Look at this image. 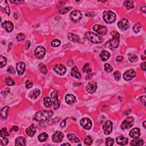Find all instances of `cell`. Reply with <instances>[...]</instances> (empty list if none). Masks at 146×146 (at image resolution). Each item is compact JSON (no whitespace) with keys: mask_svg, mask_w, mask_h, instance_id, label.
<instances>
[{"mask_svg":"<svg viewBox=\"0 0 146 146\" xmlns=\"http://www.w3.org/2000/svg\"><path fill=\"white\" fill-rule=\"evenodd\" d=\"M66 102L69 104H73L76 102V98L72 94H67L65 97Z\"/></svg>","mask_w":146,"mask_h":146,"instance_id":"cb8c5ba5","label":"cell"},{"mask_svg":"<svg viewBox=\"0 0 146 146\" xmlns=\"http://www.w3.org/2000/svg\"><path fill=\"white\" fill-rule=\"evenodd\" d=\"M46 50L44 47L38 46L36 49L34 51L35 56L37 59H41L44 58L45 55Z\"/></svg>","mask_w":146,"mask_h":146,"instance_id":"52a82bcc","label":"cell"},{"mask_svg":"<svg viewBox=\"0 0 146 146\" xmlns=\"http://www.w3.org/2000/svg\"><path fill=\"white\" fill-rule=\"evenodd\" d=\"M70 19L74 22H77L82 18V13L79 10H74L70 15Z\"/></svg>","mask_w":146,"mask_h":146,"instance_id":"30bf717a","label":"cell"},{"mask_svg":"<svg viewBox=\"0 0 146 146\" xmlns=\"http://www.w3.org/2000/svg\"><path fill=\"white\" fill-rule=\"evenodd\" d=\"M51 99L52 101L54 110L58 109L60 106V102L58 99V93L57 91H53L51 94Z\"/></svg>","mask_w":146,"mask_h":146,"instance_id":"8992f818","label":"cell"},{"mask_svg":"<svg viewBox=\"0 0 146 146\" xmlns=\"http://www.w3.org/2000/svg\"><path fill=\"white\" fill-rule=\"evenodd\" d=\"M38 69L39 70V71H40L42 74H46L47 73V69L46 68V66L45 65H44V64H42V63L39 64L38 66Z\"/></svg>","mask_w":146,"mask_h":146,"instance_id":"836d02e7","label":"cell"},{"mask_svg":"<svg viewBox=\"0 0 146 146\" xmlns=\"http://www.w3.org/2000/svg\"><path fill=\"white\" fill-rule=\"evenodd\" d=\"M36 127L35 126V125L32 124L26 130V132L27 135L30 137H33L35 133L36 132Z\"/></svg>","mask_w":146,"mask_h":146,"instance_id":"7402d4cb","label":"cell"},{"mask_svg":"<svg viewBox=\"0 0 146 146\" xmlns=\"http://www.w3.org/2000/svg\"><path fill=\"white\" fill-rule=\"evenodd\" d=\"M85 15L86 17H90V18H91V17H94L95 16V14L93 12H88L85 14Z\"/></svg>","mask_w":146,"mask_h":146,"instance_id":"f5cc1de1","label":"cell"},{"mask_svg":"<svg viewBox=\"0 0 146 146\" xmlns=\"http://www.w3.org/2000/svg\"><path fill=\"white\" fill-rule=\"evenodd\" d=\"M118 26L119 28L122 30H126L130 28V23L127 19L123 18L120 20L118 23Z\"/></svg>","mask_w":146,"mask_h":146,"instance_id":"8fae6325","label":"cell"},{"mask_svg":"<svg viewBox=\"0 0 146 146\" xmlns=\"http://www.w3.org/2000/svg\"><path fill=\"white\" fill-rule=\"evenodd\" d=\"M123 57L122 56H118L117 58V59H116V61L117 62H121L123 61Z\"/></svg>","mask_w":146,"mask_h":146,"instance_id":"11a10c76","label":"cell"},{"mask_svg":"<svg viewBox=\"0 0 146 146\" xmlns=\"http://www.w3.org/2000/svg\"><path fill=\"white\" fill-rule=\"evenodd\" d=\"M0 7H1V10L3 12L5 13L7 15L10 14V7H9L7 1H4V0H1L0 1Z\"/></svg>","mask_w":146,"mask_h":146,"instance_id":"9a60e30c","label":"cell"},{"mask_svg":"<svg viewBox=\"0 0 146 146\" xmlns=\"http://www.w3.org/2000/svg\"><path fill=\"white\" fill-rule=\"evenodd\" d=\"M146 121H144L143 123V126L144 128H146Z\"/></svg>","mask_w":146,"mask_h":146,"instance_id":"6125c7cd","label":"cell"},{"mask_svg":"<svg viewBox=\"0 0 146 146\" xmlns=\"http://www.w3.org/2000/svg\"><path fill=\"white\" fill-rule=\"evenodd\" d=\"M68 38H69L70 41H72V42H78L80 39L79 36L74 34H71V33L68 35Z\"/></svg>","mask_w":146,"mask_h":146,"instance_id":"f1b7e54d","label":"cell"},{"mask_svg":"<svg viewBox=\"0 0 146 146\" xmlns=\"http://www.w3.org/2000/svg\"><path fill=\"white\" fill-rule=\"evenodd\" d=\"M2 26L5 29V30L7 32L10 33L13 29V24L11 21H6L2 23Z\"/></svg>","mask_w":146,"mask_h":146,"instance_id":"ac0fdd59","label":"cell"},{"mask_svg":"<svg viewBox=\"0 0 146 146\" xmlns=\"http://www.w3.org/2000/svg\"><path fill=\"white\" fill-rule=\"evenodd\" d=\"M7 72L10 73V74H13L15 72V70H14V68L12 66H9L8 69H7Z\"/></svg>","mask_w":146,"mask_h":146,"instance_id":"816d5d0a","label":"cell"},{"mask_svg":"<svg viewBox=\"0 0 146 146\" xmlns=\"http://www.w3.org/2000/svg\"><path fill=\"white\" fill-rule=\"evenodd\" d=\"M103 18L105 22L107 23H112L115 21L116 15L112 11H105L103 12Z\"/></svg>","mask_w":146,"mask_h":146,"instance_id":"3957f363","label":"cell"},{"mask_svg":"<svg viewBox=\"0 0 146 146\" xmlns=\"http://www.w3.org/2000/svg\"><path fill=\"white\" fill-rule=\"evenodd\" d=\"M51 45L53 47H58L61 45V41L58 40V39H54L51 43Z\"/></svg>","mask_w":146,"mask_h":146,"instance_id":"b9f144b4","label":"cell"},{"mask_svg":"<svg viewBox=\"0 0 146 146\" xmlns=\"http://www.w3.org/2000/svg\"><path fill=\"white\" fill-rule=\"evenodd\" d=\"M110 57V54L107 51L103 50L100 54V57L103 61H106L109 59V57Z\"/></svg>","mask_w":146,"mask_h":146,"instance_id":"484cf974","label":"cell"},{"mask_svg":"<svg viewBox=\"0 0 146 146\" xmlns=\"http://www.w3.org/2000/svg\"><path fill=\"white\" fill-rule=\"evenodd\" d=\"M144 144V141L142 139H136V140H134L131 141V146H142Z\"/></svg>","mask_w":146,"mask_h":146,"instance_id":"d6a6232c","label":"cell"},{"mask_svg":"<svg viewBox=\"0 0 146 146\" xmlns=\"http://www.w3.org/2000/svg\"><path fill=\"white\" fill-rule=\"evenodd\" d=\"M136 73L134 70H129L125 72L123 75V78L126 80H130L135 77Z\"/></svg>","mask_w":146,"mask_h":146,"instance_id":"e0dca14e","label":"cell"},{"mask_svg":"<svg viewBox=\"0 0 146 146\" xmlns=\"http://www.w3.org/2000/svg\"><path fill=\"white\" fill-rule=\"evenodd\" d=\"M139 99L140 100L141 102L143 103L144 105H146V96H141V97H140V98H139Z\"/></svg>","mask_w":146,"mask_h":146,"instance_id":"db71d44e","label":"cell"},{"mask_svg":"<svg viewBox=\"0 0 146 146\" xmlns=\"http://www.w3.org/2000/svg\"><path fill=\"white\" fill-rule=\"evenodd\" d=\"M25 38V36L22 33H21L17 36V39L18 41H21L24 40Z\"/></svg>","mask_w":146,"mask_h":146,"instance_id":"7dc6e473","label":"cell"},{"mask_svg":"<svg viewBox=\"0 0 146 146\" xmlns=\"http://www.w3.org/2000/svg\"><path fill=\"white\" fill-rule=\"evenodd\" d=\"M10 2H12V3H13V4H22V3H23L24 2V1H10Z\"/></svg>","mask_w":146,"mask_h":146,"instance_id":"6f0895ef","label":"cell"},{"mask_svg":"<svg viewBox=\"0 0 146 146\" xmlns=\"http://www.w3.org/2000/svg\"><path fill=\"white\" fill-rule=\"evenodd\" d=\"M13 130L15 131H17L18 130V127L17 126H14L13 127Z\"/></svg>","mask_w":146,"mask_h":146,"instance_id":"94428289","label":"cell"},{"mask_svg":"<svg viewBox=\"0 0 146 146\" xmlns=\"http://www.w3.org/2000/svg\"><path fill=\"white\" fill-rule=\"evenodd\" d=\"M128 59L131 62H135L138 60V57L136 55L130 54L128 57Z\"/></svg>","mask_w":146,"mask_h":146,"instance_id":"60d3db41","label":"cell"},{"mask_svg":"<svg viewBox=\"0 0 146 146\" xmlns=\"http://www.w3.org/2000/svg\"><path fill=\"white\" fill-rule=\"evenodd\" d=\"M33 83L31 81H30L29 80H28L26 81V87L28 89L30 88L31 87L33 86Z\"/></svg>","mask_w":146,"mask_h":146,"instance_id":"681fc988","label":"cell"},{"mask_svg":"<svg viewBox=\"0 0 146 146\" xmlns=\"http://www.w3.org/2000/svg\"><path fill=\"white\" fill-rule=\"evenodd\" d=\"M93 30L102 36H104L107 33V28L105 26L100 25H94L93 27Z\"/></svg>","mask_w":146,"mask_h":146,"instance_id":"ba28073f","label":"cell"},{"mask_svg":"<svg viewBox=\"0 0 146 146\" xmlns=\"http://www.w3.org/2000/svg\"><path fill=\"white\" fill-rule=\"evenodd\" d=\"M141 69H142L143 70L146 71V62H143L141 64Z\"/></svg>","mask_w":146,"mask_h":146,"instance_id":"9f6ffc18","label":"cell"},{"mask_svg":"<svg viewBox=\"0 0 146 146\" xmlns=\"http://www.w3.org/2000/svg\"><path fill=\"white\" fill-rule=\"evenodd\" d=\"M85 36L86 38L88 39L90 42L94 43V44H100V43H101L103 41V39L101 36H99L98 35L92 32H90V31H88V32L86 33Z\"/></svg>","mask_w":146,"mask_h":146,"instance_id":"7a4b0ae2","label":"cell"},{"mask_svg":"<svg viewBox=\"0 0 146 146\" xmlns=\"http://www.w3.org/2000/svg\"><path fill=\"white\" fill-rule=\"evenodd\" d=\"M40 90L39 89H35L33 90V93H32V96H31V98H34V99H36L39 96V95L40 94Z\"/></svg>","mask_w":146,"mask_h":146,"instance_id":"ab89813d","label":"cell"},{"mask_svg":"<svg viewBox=\"0 0 146 146\" xmlns=\"http://www.w3.org/2000/svg\"><path fill=\"white\" fill-rule=\"evenodd\" d=\"M130 136L132 139H138L140 135V131L138 128H134L130 132Z\"/></svg>","mask_w":146,"mask_h":146,"instance_id":"ffe728a7","label":"cell"},{"mask_svg":"<svg viewBox=\"0 0 146 146\" xmlns=\"http://www.w3.org/2000/svg\"><path fill=\"white\" fill-rule=\"evenodd\" d=\"M0 134H1V135L4 136H9V132L7 131V130H6V128H2V129L1 130V131H0Z\"/></svg>","mask_w":146,"mask_h":146,"instance_id":"f6af8a7d","label":"cell"},{"mask_svg":"<svg viewBox=\"0 0 146 146\" xmlns=\"http://www.w3.org/2000/svg\"><path fill=\"white\" fill-rule=\"evenodd\" d=\"M6 62H7V59L5 57H3L2 55L0 56V67L2 68L4 67L6 64Z\"/></svg>","mask_w":146,"mask_h":146,"instance_id":"e575fe53","label":"cell"},{"mask_svg":"<svg viewBox=\"0 0 146 146\" xmlns=\"http://www.w3.org/2000/svg\"><path fill=\"white\" fill-rule=\"evenodd\" d=\"M146 6H143V7H142V8L140 9V10L143 12L144 13H146Z\"/></svg>","mask_w":146,"mask_h":146,"instance_id":"91938a15","label":"cell"},{"mask_svg":"<svg viewBox=\"0 0 146 146\" xmlns=\"http://www.w3.org/2000/svg\"><path fill=\"white\" fill-rule=\"evenodd\" d=\"M116 141H117V144L120 146H124L126 145L128 143V138L123 136H119L116 139Z\"/></svg>","mask_w":146,"mask_h":146,"instance_id":"44dd1931","label":"cell"},{"mask_svg":"<svg viewBox=\"0 0 146 146\" xmlns=\"http://www.w3.org/2000/svg\"><path fill=\"white\" fill-rule=\"evenodd\" d=\"M83 70L84 72L87 73H91L92 70L91 68H90L89 67V64L88 63H86V64L84 65L83 67Z\"/></svg>","mask_w":146,"mask_h":146,"instance_id":"f35d334b","label":"cell"},{"mask_svg":"<svg viewBox=\"0 0 146 146\" xmlns=\"http://www.w3.org/2000/svg\"><path fill=\"white\" fill-rule=\"evenodd\" d=\"M16 69L19 75H21L25 70V64L23 62H20L16 65Z\"/></svg>","mask_w":146,"mask_h":146,"instance_id":"d6986e66","label":"cell"},{"mask_svg":"<svg viewBox=\"0 0 146 146\" xmlns=\"http://www.w3.org/2000/svg\"><path fill=\"white\" fill-rule=\"evenodd\" d=\"M53 113L49 111H39L35 115L34 119L37 122H44L49 120L53 117Z\"/></svg>","mask_w":146,"mask_h":146,"instance_id":"6da1fadb","label":"cell"},{"mask_svg":"<svg viewBox=\"0 0 146 146\" xmlns=\"http://www.w3.org/2000/svg\"><path fill=\"white\" fill-rule=\"evenodd\" d=\"M114 77L115 78V79L117 81H118L119 80H120V74L119 71H115L114 73Z\"/></svg>","mask_w":146,"mask_h":146,"instance_id":"c3c4849f","label":"cell"},{"mask_svg":"<svg viewBox=\"0 0 146 146\" xmlns=\"http://www.w3.org/2000/svg\"><path fill=\"white\" fill-rule=\"evenodd\" d=\"M5 82L6 85L7 86H9L14 85V81L12 78H6Z\"/></svg>","mask_w":146,"mask_h":146,"instance_id":"ee69618b","label":"cell"},{"mask_svg":"<svg viewBox=\"0 0 146 146\" xmlns=\"http://www.w3.org/2000/svg\"><path fill=\"white\" fill-rule=\"evenodd\" d=\"M84 143H85V145L90 146L93 144V139H92V138L90 137V136H87V137L85 138Z\"/></svg>","mask_w":146,"mask_h":146,"instance_id":"8d00e7d4","label":"cell"},{"mask_svg":"<svg viewBox=\"0 0 146 146\" xmlns=\"http://www.w3.org/2000/svg\"><path fill=\"white\" fill-rule=\"evenodd\" d=\"M66 145L70 146V144H69V143H65V144H63L62 146H66Z\"/></svg>","mask_w":146,"mask_h":146,"instance_id":"be15d7a7","label":"cell"},{"mask_svg":"<svg viewBox=\"0 0 146 146\" xmlns=\"http://www.w3.org/2000/svg\"><path fill=\"white\" fill-rule=\"evenodd\" d=\"M112 38L110 40V45L113 48H118L119 45L120 41V35L117 31H112L111 33Z\"/></svg>","mask_w":146,"mask_h":146,"instance_id":"277c9868","label":"cell"},{"mask_svg":"<svg viewBox=\"0 0 146 146\" xmlns=\"http://www.w3.org/2000/svg\"><path fill=\"white\" fill-rule=\"evenodd\" d=\"M71 8V7H66V8L63 9H62V10H61L59 11V13H60L61 14H65L66 13H67L70 10V9Z\"/></svg>","mask_w":146,"mask_h":146,"instance_id":"f907efd6","label":"cell"},{"mask_svg":"<svg viewBox=\"0 0 146 146\" xmlns=\"http://www.w3.org/2000/svg\"><path fill=\"white\" fill-rule=\"evenodd\" d=\"M71 75L73 77L77 79H80L81 78V74L79 73L78 69H77L76 66L73 67L72 70H71Z\"/></svg>","mask_w":146,"mask_h":146,"instance_id":"d4e9b609","label":"cell"},{"mask_svg":"<svg viewBox=\"0 0 146 146\" xmlns=\"http://www.w3.org/2000/svg\"><path fill=\"white\" fill-rule=\"evenodd\" d=\"M26 139L23 136H19L17 138L15 141V145L16 146H25L26 145Z\"/></svg>","mask_w":146,"mask_h":146,"instance_id":"603a6c76","label":"cell"},{"mask_svg":"<svg viewBox=\"0 0 146 146\" xmlns=\"http://www.w3.org/2000/svg\"><path fill=\"white\" fill-rule=\"evenodd\" d=\"M97 89V83L95 81H91L88 83L86 87V90L88 93L93 94Z\"/></svg>","mask_w":146,"mask_h":146,"instance_id":"5bb4252c","label":"cell"},{"mask_svg":"<svg viewBox=\"0 0 146 146\" xmlns=\"http://www.w3.org/2000/svg\"><path fill=\"white\" fill-rule=\"evenodd\" d=\"M38 138V140L40 141L41 142H45V141L47 140V138H48V135L46 132H43L42 134L39 135Z\"/></svg>","mask_w":146,"mask_h":146,"instance_id":"1f68e13d","label":"cell"},{"mask_svg":"<svg viewBox=\"0 0 146 146\" xmlns=\"http://www.w3.org/2000/svg\"><path fill=\"white\" fill-rule=\"evenodd\" d=\"M114 140L111 138H107L106 139V146H112L114 144Z\"/></svg>","mask_w":146,"mask_h":146,"instance_id":"7bdbcfd3","label":"cell"},{"mask_svg":"<svg viewBox=\"0 0 146 146\" xmlns=\"http://www.w3.org/2000/svg\"><path fill=\"white\" fill-rule=\"evenodd\" d=\"M64 137V134L61 131H57L52 136V140L54 143L61 142L63 140V138Z\"/></svg>","mask_w":146,"mask_h":146,"instance_id":"4fadbf2b","label":"cell"},{"mask_svg":"<svg viewBox=\"0 0 146 146\" xmlns=\"http://www.w3.org/2000/svg\"><path fill=\"white\" fill-rule=\"evenodd\" d=\"M54 71L58 74L61 75H63L66 72V69L64 65L62 64H58L55 65L53 68Z\"/></svg>","mask_w":146,"mask_h":146,"instance_id":"7c38bea8","label":"cell"},{"mask_svg":"<svg viewBox=\"0 0 146 146\" xmlns=\"http://www.w3.org/2000/svg\"><path fill=\"white\" fill-rule=\"evenodd\" d=\"M65 125H66V120H63L62 122H61V126L62 127H64L65 126Z\"/></svg>","mask_w":146,"mask_h":146,"instance_id":"680465c9","label":"cell"},{"mask_svg":"<svg viewBox=\"0 0 146 146\" xmlns=\"http://www.w3.org/2000/svg\"><path fill=\"white\" fill-rule=\"evenodd\" d=\"M104 69L107 72H111L113 70V68L109 63H106L104 65Z\"/></svg>","mask_w":146,"mask_h":146,"instance_id":"bcb514c9","label":"cell"},{"mask_svg":"<svg viewBox=\"0 0 146 146\" xmlns=\"http://www.w3.org/2000/svg\"><path fill=\"white\" fill-rule=\"evenodd\" d=\"M103 130L104 134L106 135H109L111 133L112 131V123L110 120H107L103 125Z\"/></svg>","mask_w":146,"mask_h":146,"instance_id":"9c48e42d","label":"cell"},{"mask_svg":"<svg viewBox=\"0 0 146 146\" xmlns=\"http://www.w3.org/2000/svg\"><path fill=\"white\" fill-rule=\"evenodd\" d=\"M67 136L68 139H69L70 141H71V142L76 143L79 142V139L78 138V137L75 135L73 134H68L67 135Z\"/></svg>","mask_w":146,"mask_h":146,"instance_id":"83f0119b","label":"cell"},{"mask_svg":"<svg viewBox=\"0 0 146 146\" xmlns=\"http://www.w3.org/2000/svg\"><path fill=\"white\" fill-rule=\"evenodd\" d=\"M44 104L46 107L47 108H50L52 106V101L50 98L45 97L44 99Z\"/></svg>","mask_w":146,"mask_h":146,"instance_id":"4dcf8cb0","label":"cell"},{"mask_svg":"<svg viewBox=\"0 0 146 146\" xmlns=\"http://www.w3.org/2000/svg\"><path fill=\"white\" fill-rule=\"evenodd\" d=\"M124 6L126 7L128 10L132 9L134 7V2L132 1H125Z\"/></svg>","mask_w":146,"mask_h":146,"instance_id":"f546056e","label":"cell"},{"mask_svg":"<svg viewBox=\"0 0 146 146\" xmlns=\"http://www.w3.org/2000/svg\"><path fill=\"white\" fill-rule=\"evenodd\" d=\"M134 118L131 117H128V118H126L122 122L121 126H120L122 129L126 130L131 128V127L133 126V124H134Z\"/></svg>","mask_w":146,"mask_h":146,"instance_id":"5b68a950","label":"cell"},{"mask_svg":"<svg viewBox=\"0 0 146 146\" xmlns=\"http://www.w3.org/2000/svg\"><path fill=\"white\" fill-rule=\"evenodd\" d=\"M9 107L8 106H6L2 109L1 111V117L2 119H6L7 117V113H8V110Z\"/></svg>","mask_w":146,"mask_h":146,"instance_id":"4316f807","label":"cell"},{"mask_svg":"<svg viewBox=\"0 0 146 146\" xmlns=\"http://www.w3.org/2000/svg\"><path fill=\"white\" fill-rule=\"evenodd\" d=\"M141 28H142V25L140 23H137L133 27V30L135 33H138L140 30Z\"/></svg>","mask_w":146,"mask_h":146,"instance_id":"74e56055","label":"cell"},{"mask_svg":"<svg viewBox=\"0 0 146 146\" xmlns=\"http://www.w3.org/2000/svg\"><path fill=\"white\" fill-rule=\"evenodd\" d=\"M81 126L86 130H90L92 127V122L88 118H83L80 122Z\"/></svg>","mask_w":146,"mask_h":146,"instance_id":"2e32d148","label":"cell"},{"mask_svg":"<svg viewBox=\"0 0 146 146\" xmlns=\"http://www.w3.org/2000/svg\"><path fill=\"white\" fill-rule=\"evenodd\" d=\"M8 139L6 138L5 136L1 135L0 136V143L2 146H6V144L8 143Z\"/></svg>","mask_w":146,"mask_h":146,"instance_id":"d590c367","label":"cell"}]
</instances>
